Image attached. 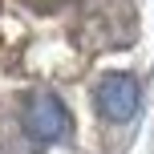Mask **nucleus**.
Segmentation results:
<instances>
[{
	"label": "nucleus",
	"mask_w": 154,
	"mask_h": 154,
	"mask_svg": "<svg viewBox=\"0 0 154 154\" xmlns=\"http://www.w3.org/2000/svg\"><path fill=\"white\" fill-rule=\"evenodd\" d=\"M24 134L32 142H41V146L61 142L69 134V109H65V101L57 93H49V89L32 93V101L24 106Z\"/></svg>",
	"instance_id": "nucleus-1"
},
{
	"label": "nucleus",
	"mask_w": 154,
	"mask_h": 154,
	"mask_svg": "<svg viewBox=\"0 0 154 154\" xmlns=\"http://www.w3.org/2000/svg\"><path fill=\"white\" fill-rule=\"evenodd\" d=\"M142 106V89L130 73H109L97 85V109L106 122H130Z\"/></svg>",
	"instance_id": "nucleus-2"
}]
</instances>
